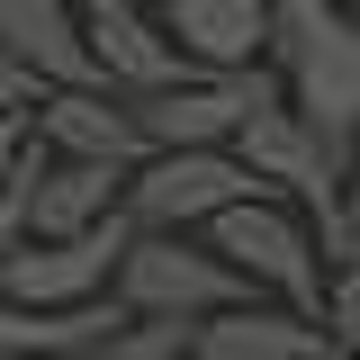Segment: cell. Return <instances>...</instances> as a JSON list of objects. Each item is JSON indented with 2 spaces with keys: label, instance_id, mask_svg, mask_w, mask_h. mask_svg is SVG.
<instances>
[{
  "label": "cell",
  "instance_id": "obj_1",
  "mask_svg": "<svg viewBox=\"0 0 360 360\" xmlns=\"http://www.w3.org/2000/svg\"><path fill=\"white\" fill-rule=\"evenodd\" d=\"M262 72L279 82V108L360 172V45L333 0H262Z\"/></svg>",
  "mask_w": 360,
  "mask_h": 360
},
{
  "label": "cell",
  "instance_id": "obj_2",
  "mask_svg": "<svg viewBox=\"0 0 360 360\" xmlns=\"http://www.w3.org/2000/svg\"><path fill=\"white\" fill-rule=\"evenodd\" d=\"M108 297L127 315H172V324H207V315L262 307L198 234H135L117 252V270H108Z\"/></svg>",
  "mask_w": 360,
  "mask_h": 360
},
{
  "label": "cell",
  "instance_id": "obj_3",
  "mask_svg": "<svg viewBox=\"0 0 360 360\" xmlns=\"http://www.w3.org/2000/svg\"><path fill=\"white\" fill-rule=\"evenodd\" d=\"M198 243H207L252 297H279V315H307V324H315V307H324V270H315L307 225L288 217L279 198H243V207H225L217 225H198Z\"/></svg>",
  "mask_w": 360,
  "mask_h": 360
},
{
  "label": "cell",
  "instance_id": "obj_4",
  "mask_svg": "<svg viewBox=\"0 0 360 360\" xmlns=\"http://www.w3.org/2000/svg\"><path fill=\"white\" fill-rule=\"evenodd\" d=\"M243 198H270V189L234 153H144L127 172V189H117L135 234H198V225H217Z\"/></svg>",
  "mask_w": 360,
  "mask_h": 360
},
{
  "label": "cell",
  "instance_id": "obj_5",
  "mask_svg": "<svg viewBox=\"0 0 360 360\" xmlns=\"http://www.w3.org/2000/svg\"><path fill=\"white\" fill-rule=\"evenodd\" d=\"M270 99H279V82L252 63V72H189V82L153 90V99H117V108L135 117L144 153H225L234 127L252 108H270Z\"/></svg>",
  "mask_w": 360,
  "mask_h": 360
},
{
  "label": "cell",
  "instance_id": "obj_6",
  "mask_svg": "<svg viewBox=\"0 0 360 360\" xmlns=\"http://www.w3.org/2000/svg\"><path fill=\"white\" fill-rule=\"evenodd\" d=\"M127 243H135L127 207L72 243H18V252H0V307H90V297H108V270Z\"/></svg>",
  "mask_w": 360,
  "mask_h": 360
},
{
  "label": "cell",
  "instance_id": "obj_7",
  "mask_svg": "<svg viewBox=\"0 0 360 360\" xmlns=\"http://www.w3.org/2000/svg\"><path fill=\"white\" fill-rule=\"evenodd\" d=\"M225 153H234L243 172L262 180L270 198H297L307 217L333 198V189H342V180H352V162H333V153H324V144H315V135L297 127L279 99H270V108H252V117L234 127V144H225Z\"/></svg>",
  "mask_w": 360,
  "mask_h": 360
},
{
  "label": "cell",
  "instance_id": "obj_8",
  "mask_svg": "<svg viewBox=\"0 0 360 360\" xmlns=\"http://www.w3.org/2000/svg\"><path fill=\"white\" fill-rule=\"evenodd\" d=\"M0 63H18L37 82V99H54V90H99L72 0H0Z\"/></svg>",
  "mask_w": 360,
  "mask_h": 360
},
{
  "label": "cell",
  "instance_id": "obj_9",
  "mask_svg": "<svg viewBox=\"0 0 360 360\" xmlns=\"http://www.w3.org/2000/svg\"><path fill=\"white\" fill-rule=\"evenodd\" d=\"M82 45H90V72L108 99H153V90L189 82V63L172 54V37L153 27V9L127 0V9H90L82 18Z\"/></svg>",
  "mask_w": 360,
  "mask_h": 360
},
{
  "label": "cell",
  "instance_id": "obj_10",
  "mask_svg": "<svg viewBox=\"0 0 360 360\" xmlns=\"http://www.w3.org/2000/svg\"><path fill=\"white\" fill-rule=\"evenodd\" d=\"M27 135L54 162H99V172H135L144 162V135H135V117L108 90H54V99H37L27 108Z\"/></svg>",
  "mask_w": 360,
  "mask_h": 360
},
{
  "label": "cell",
  "instance_id": "obj_11",
  "mask_svg": "<svg viewBox=\"0 0 360 360\" xmlns=\"http://www.w3.org/2000/svg\"><path fill=\"white\" fill-rule=\"evenodd\" d=\"M153 27L189 72H252L262 63V0H153Z\"/></svg>",
  "mask_w": 360,
  "mask_h": 360
},
{
  "label": "cell",
  "instance_id": "obj_12",
  "mask_svg": "<svg viewBox=\"0 0 360 360\" xmlns=\"http://www.w3.org/2000/svg\"><path fill=\"white\" fill-rule=\"evenodd\" d=\"M189 360H333V342H324V324H307V315L234 307V315H207L189 333Z\"/></svg>",
  "mask_w": 360,
  "mask_h": 360
},
{
  "label": "cell",
  "instance_id": "obj_13",
  "mask_svg": "<svg viewBox=\"0 0 360 360\" xmlns=\"http://www.w3.org/2000/svg\"><path fill=\"white\" fill-rule=\"evenodd\" d=\"M307 243H315V270H342V262H360V172L315 207V225H307Z\"/></svg>",
  "mask_w": 360,
  "mask_h": 360
},
{
  "label": "cell",
  "instance_id": "obj_14",
  "mask_svg": "<svg viewBox=\"0 0 360 360\" xmlns=\"http://www.w3.org/2000/svg\"><path fill=\"white\" fill-rule=\"evenodd\" d=\"M189 333H198V324H172V315H127V324H117L90 360H189Z\"/></svg>",
  "mask_w": 360,
  "mask_h": 360
},
{
  "label": "cell",
  "instance_id": "obj_15",
  "mask_svg": "<svg viewBox=\"0 0 360 360\" xmlns=\"http://www.w3.org/2000/svg\"><path fill=\"white\" fill-rule=\"evenodd\" d=\"M315 324H324L333 360H352V352H360V262L324 270V307H315Z\"/></svg>",
  "mask_w": 360,
  "mask_h": 360
},
{
  "label": "cell",
  "instance_id": "obj_16",
  "mask_svg": "<svg viewBox=\"0 0 360 360\" xmlns=\"http://www.w3.org/2000/svg\"><path fill=\"white\" fill-rule=\"evenodd\" d=\"M27 108H37V82L18 63H0V117H27Z\"/></svg>",
  "mask_w": 360,
  "mask_h": 360
},
{
  "label": "cell",
  "instance_id": "obj_17",
  "mask_svg": "<svg viewBox=\"0 0 360 360\" xmlns=\"http://www.w3.org/2000/svg\"><path fill=\"white\" fill-rule=\"evenodd\" d=\"M18 153H27V117H0V189H9V172H18Z\"/></svg>",
  "mask_w": 360,
  "mask_h": 360
},
{
  "label": "cell",
  "instance_id": "obj_18",
  "mask_svg": "<svg viewBox=\"0 0 360 360\" xmlns=\"http://www.w3.org/2000/svg\"><path fill=\"white\" fill-rule=\"evenodd\" d=\"M333 9H342V27H352V45H360V0H333Z\"/></svg>",
  "mask_w": 360,
  "mask_h": 360
},
{
  "label": "cell",
  "instance_id": "obj_19",
  "mask_svg": "<svg viewBox=\"0 0 360 360\" xmlns=\"http://www.w3.org/2000/svg\"><path fill=\"white\" fill-rule=\"evenodd\" d=\"M352 360H360V352H352Z\"/></svg>",
  "mask_w": 360,
  "mask_h": 360
}]
</instances>
